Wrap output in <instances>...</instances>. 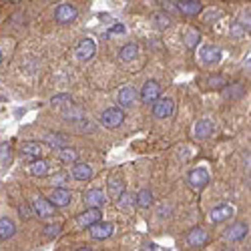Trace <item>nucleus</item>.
I'll use <instances>...</instances> for the list:
<instances>
[{
  "instance_id": "obj_10",
  "label": "nucleus",
  "mask_w": 251,
  "mask_h": 251,
  "mask_svg": "<svg viewBox=\"0 0 251 251\" xmlns=\"http://www.w3.org/2000/svg\"><path fill=\"white\" fill-rule=\"evenodd\" d=\"M247 231H249V225L247 223H233L231 227H227L225 229V239L227 241H239V239H243L245 235H247Z\"/></svg>"
},
{
  "instance_id": "obj_45",
  "label": "nucleus",
  "mask_w": 251,
  "mask_h": 251,
  "mask_svg": "<svg viewBox=\"0 0 251 251\" xmlns=\"http://www.w3.org/2000/svg\"><path fill=\"white\" fill-rule=\"evenodd\" d=\"M0 102H2V97H0Z\"/></svg>"
},
{
  "instance_id": "obj_30",
  "label": "nucleus",
  "mask_w": 251,
  "mask_h": 251,
  "mask_svg": "<svg viewBox=\"0 0 251 251\" xmlns=\"http://www.w3.org/2000/svg\"><path fill=\"white\" fill-rule=\"evenodd\" d=\"M135 205V195H127V193H123L119 199H117V207L123 209V211H129V209Z\"/></svg>"
},
{
  "instance_id": "obj_14",
  "label": "nucleus",
  "mask_w": 251,
  "mask_h": 251,
  "mask_svg": "<svg viewBox=\"0 0 251 251\" xmlns=\"http://www.w3.org/2000/svg\"><path fill=\"white\" fill-rule=\"evenodd\" d=\"M199 54H201L203 65H215V62H219V58H221V49L209 45V47H203Z\"/></svg>"
},
{
  "instance_id": "obj_38",
  "label": "nucleus",
  "mask_w": 251,
  "mask_h": 251,
  "mask_svg": "<svg viewBox=\"0 0 251 251\" xmlns=\"http://www.w3.org/2000/svg\"><path fill=\"white\" fill-rule=\"evenodd\" d=\"M20 217H25V219H30V217H32L28 205H20Z\"/></svg>"
},
{
  "instance_id": "obj_26",
  "label": "nucleus",
  "mask_w": 251,
  "mask_h": 251,
  "mask_svg": "<svg viewBox=\"0 0 251 251\" xmlns=\"http://www.w3.org/2000/svg\"><path fill=\"white\" fill-rule=\"evenodd\" d=\"M137 54H139V47H137L135 43H129V45H125V47L121 49L119 58H121V60H125V62H129V60H133Z\"/></svg>"
},
{
  "instance_id": "obj_43",
  "label": "nucleus",
  "mask_w": 251,
  "mask_h": 251,
  "mask_svg": "<svg viewBox=\"0 0 251 251\" xmlns=\"http://www.w3.org/2000/svg\"><path fill=\"white\" fill-rule=\"evenodd\" d=\"M145 249H153V251H159L161 247H159L157 243H149V245H147V247H145Z\"/></svg>"
},
{
  "instance_id": "obj_35",
  "label": "nucleus",
  "mask_w": 251,
  "mask_h": 251,
  "mask_svg": "<svg viewBox=\"0 0 251 251\" xmlns=\"http://www.w3.org/2000/svg\"><path fill=\"white\" fill-rule=\"evenodd\" d=\"M58 233H60V225H58V223H54V225H47V227H45V235H47L49 239L56 237Z\"/></svg>"
},
{
  "instance_id": "obj_11",
  "label": "nucleus",
  "mask_w": 251,
  "mask_h": 251,
  "mask_svg": "<svg viewBox=\"0 0 251 251\" xmlns=\"http://www.w3.org/2000/svg\"><path fill=\"white\" fill-rule=\"evenodd\" d=\"M137 99H139V93L133 87H123L119 91V104H121V107H125V109L133 107V104L137 102Z\"/></svg>"
},
{
  "instance_id": "obj_18",
  "label": "nucleus",
  "mask_w": 251,
  "mask_h": 251,
  "mask_svg": "<svg viewBox=\"0 0 251 251\" xmlns=\"http://www.w3.org/2000/svg\"><path fill=\"white\" fill-rule=\"evenodd\" d=\"M20 151H23V155L28 157V159H38L40 155H43V145H40L38 141H26V143H23Z\"/></svg>"
},
{
  "instance_id": "obj_41",
  "label": "nucleus",
  "mask_w": 251,
  "mask_h": 251,
  "mask_svg": "<svg viewBox=\"0 0 251 251\" xmlns=\"http://www.w3.org/2000/svg\"><path fill=\"white\" fill-rule=\"evenodd\" d=\"M163 6H165V10H171V12H175V10H177V8H175L177 4H173L171 0H165V2H163Z\"/></svg>"
},
{
  "instance_id": "obj_9",
  "label": "nucleus",
  "mask_w": 251,
  "mask_h": 251,
  "mask_svg": "<svg viewBox=\"0 0 251 251\" xmlns=\"http://www.w3.org/2000/svg\"><path fill=\"white\" fill-rule=\"evenodd\" d=\"M49 201L54 205V207H67L71 201H73V193L69 189H65V187H58V189H54L49 197Z\"/></svg>"
},
{
  "instance_id": "obj_7",
  "label": "nucleus",
  "mask_w": 251,
  "mask_h": 251,
  "mask_svg": "<svg viewBox=\"0 0 251 251\" xmlns=\"http://www.w3.org/2000/svg\"><path fill=\"white\" fill-rule=\"evenodd\" d=\"M91 235H93V239H99V241H102V239H109L111 235H113V223H107V221H97V223H93L91 227Z\"/></svg>"
},
{
  "instance_id": "obj_15",
  "label": "nucleus",
  "mask_w": 251,
  "mask_h": 251,
  "mask_svg": "<svg viewBox=\"0 0 251 251\" xmlns=\"http://www.w3.org/2000/svg\"><path fill=\"white\" fill-rule=\"evenodd\" d=\"M97 221H100V209L99 207H87V211L82 215H78V225H82V227H91Z\"/></svg>"
},
{
  "instance_id": "obj_13",
  "label": "nucleus",
  "mask_w": 251,
  "mask_h": 251,
  "mask_svg": "<svg viewBox=\"0 0 251 251\" xmlns=\"http://www.w3.org/2000/svg\"><path fill=\"white\" fill-rule=\"evenodd\" d=\"M207 241H209V237H207V231H205L203 227L191 229L189 235H187V243H189L191 247H203Z\"/></svg>"
},
{
  "instance_id": "obj_23",
  "label": "nucleus",
  "mask_w": 251,
  "mask_h": 251,
  "mask_svg": "<svg viewBox=\"0 0 251 251\" xmlns=\"http://www.w3.org/2000/svg\"><path fill=\"white\" fill-rule=\"evenodd\" d=\"M14 233H16V225H14V221L8 219V217H2V219H0V239H10Z\"/></svg>"
},
{
  "instance_id": "obj_39",
  "label": "nucleus",
  "mask_w": 251,
  "mask_h": 251,
  "mask_svg": "<svg viewBox=\"0 0 251 251\" xmlns=\"http://www.w3.org/2000/svg\"><path fill=\"white\" fill-rule=\"evenodd\" d=\"M239 23H241V26L249 32V10H245V12H243V18L239 20Z\"/></svg>"
},
{
  "instance_id": "obj_20",
  "label": "nucleus",
  "mask_w": 251,
  "mask_h": 251,
  "mask_svg": "<svg viewBox=\"0 0 251 251\" xmlns=\"http://www.w3.org/2000/svg\"><path fill=\"white\" fill-rule=\"evenodd\" d=\"M73 177L76 181H89L93 177V167L87 163H75L73 167Z\"/></svg>"
},
{
  "instance_id": "obj_29",
  "label": "nucleus",
  "mask_w": 251,
  "mask_h": 251,
  "mask_svg": "<svg viewBox=\"0 0 251 251\" xmlns=\"http://www.w3.org/2000/svg\"><path fill=\"white\" fill-rule=\"evenodd\" d=\"M183 40H185V47H187V49H195V47L199 45L201 36H199L197 30H187L185 36H183Z\"/></svg>"
},
{
  "instance_id": "obj_5",
  "label": "nucleus",
  "mask_w": 251,
  "mask_h": 251,
  "mask_svg": "<svg viewBox=\"0 0 251 251\" xmlns=\"http://www.w3.org/2000/svg\"><path fill=\"white\" fill-rule=\"evenodd\" d=\"M95 52H97V47H95V40L93 38H82L80 43L76 45V50H75L76 58L82 60V62L91 60L95 56Z\"/></svg>"
},
{
  "instance_id": "obj_28",
  "label": "nucleus",
  "mask_w": 251,
  "mask_h": 251,
  "mask_svg": "<svg viewBox=\"0 0 251 251\" xmlns=\"http://www.w3.org/2000/svg\"><path fill=\"white\" fill-rule=\"evenodd\" d=\"M58 159H60L62 163H76V161H78V151L71 149L69 145H67V147L58 149Z\"/></svg>"
},
{
  "instance_id": "obj_16",
  "label": "nucleus",
  "mask_w": 251,
  "mask_h": 251,
  "mask_svg": "<svg viewBox=\"0 0 251 251\" xmlns=\"http://www.w3.org/2000/svg\"><path fill=\"white\" fill-rule=\"evenodd\" d=\"M213 131H215V125H213V121H209V119H201L195 125V137L197 139H209L213 135Z\"/></svg>"
},
{
  "instance_id": "obj_32",
  "label": "nucleus",
  "mask_w": 251,
  "mask_h": 251,
  "mask_svg": "<svg viewBox=\"0 0 251 251\" xmlns=\"http://www.w3.org/2000/svg\"><path fill=\"white\" fill-rule=\"evenodd\" d=\"M12 159V151L8 143H0V163H8Z\"/></svg>"
},
{
  "instance_id": "obj_42",
  "label": "nucleus",
  "mask_w": 251,
  "mask_h": 251,
  "mask_svg": "<svg viewBox=\"0 0 251 251\" xmlns=\"http://www.w3.org/2000/svg\"><path fill=\"white\" fill-rule=\"evenodd\" d=\"M115 32H125V26H123V25H115L109 34H115Z\"/></svg>"
},
{
  "instance_id": "obj_8",
  "label": "nucleus",
  "mask_w": 251,
  "mask_h": 251,
  "mask_svg": "<svg viewBox=\"0 0 251 251\" xmlns=\"http://www.w3.org/2000/svg\"><path fill=\"white\" fill-rule=\"evenodd\" d=\"M159 97H161L159 82H157V80H147V82H145V87H143V91H141V100L151 104V102H155Z\"/></svg>"
},
{
  "instance_id": "obj_40",
  "label": "nucleus",
  "mask_w": 251,
  "mask_h": 251,
  "mask_svg": "<svg viewBox=\"0 0 251 251\" xmlns=\"http://www.w3.org/2000/svg\"><path fill=\"white\" fill-rule=\"evenodd\" d=\"M65 181H67V175H65V173L54 175V183H56V185H65Z\"/></svg>"
},
{
  "instance_id": "obj_31",
  "label": "nucleus",
  "mask_w": 251,
  "mask_h": 251,
  "mask_svg": "<svg viewBox=\"0 0 251 251\" xmlns=\"http://www.w3.org/2000/svg\"><path fill=\"white\" fill-rule=\"evenodd\" d=\"M50 102H52V107L62 109V107H67V104L73 102V97H71V95H56V97H52Z\"/></svg>"
},
{
  "instance_id": "obj_2",
  "label": "nucleus",
  "mask_w": 251,
  "mask_h": 251,
  "mask_svg": "<svg viewBox=\"0 0 251 251\" xmlns=\"http://www.w3.org/2000/svg\"><path fill=\"white\" fill-rule=\"evenodd\" d=\"M76 16H78V10H76V6H73L71 2H62V4H58L56 10H54V20H56V23H60V25L73 23Z\"/></svg>"
},
{
  "instance_id": "obj_21",
  "label": "nucleus",
  "mask_w": 251,
  "mask_h": 251,
  "mask_svg": "<svg viewBox=\"0 0 251 251\" xmlns=\"http://www.w3.org/2000/svg\"><path fill=\"white\" fill-rule=\"evenodd\" d=\"M123 193H125V181H123L119 175H113V177L109 179V195H111V199L117 201Z\"/></svg>"
},
{
  "instance_id": "obj_33",
  "label": "nucleus",
  "mask_w": 251,
  "mask_h": 251,
  "mask_svg": "<svg viewBox=\"0 0 251 251\" xmlns=\"http://www.w3.org/2000/svg\"><path fill=\"white\" fill-rule=\"evenodd\" d=\"M243 93H245V87H243V85H233L231 89L225 93V97H227V99H241Z\"/></svg>"
},
{
  "instance_id": "obj_4",
  "label": "nucleus",
  "mask_w": 251,
  "mask_h": 251,
  "mask_svg": "<svg viewBox=\"0 0 251 251\" xmlns=\"http://www.w3.org/2000/svg\"><path fill=\"white\" fill-rule=\"evenodd\" d=\"M173 111H175L173 99H167V97L165 99H157L155 104H153V115L157 119H169L173 115Z\"/></svg>"
},
{
  "instance_id": "obj_24",
  "label": "nucleus",
  "mask_w": 251,
  "mask_h": 251,
  "mask_svg": "<svg viewBox=\"0 0 251 251\" xmlns=\"http://www.w3.org/2000/svg\"><path fill=\"white\" fill-rule=\"evenodd\" d=\"M30 173L34 175V177H45V175H49V163L47 161H43V159H32V163H30Z\"/></svg>"
},
{
  "instance_id": "obj_25",
  "label": "nucleus",
  "mask_w": 251,
  "mask_h": 251,
  "mask_svg": "<svg viewBox=\"0 0 251 251\" xmlns=\"http://www.w3.org/2000/svg\"><path fill=\"white\" fill-rule=\"evenodd\" d=\"M47 143L58 151V149H62V147H67L69 139H67V135H62V133H50V135H47Z\"/></svg>"
},
{
  "instance_id": "obj_22",
  "label": "nucleus",
  "mask_w": 251,
  "mask_h": 251,
  "mask_svg": "<svg viewBox=\"0 0 251 251\" xmlns=\"http://www.w3.org/2000/svg\"><path fill=\"white\" fill-rule=\"evenodd\" d=\"M62 117H65L67 121L76 123L80 119H85V111H82L80 107H75V102H71V104H67V107L62 109Z\"/></svg>"
},
{
  "instance_id": "obj_12",
  "label": "nucleus",
  "mask_w": 251,
  "mask_h": 251,
  "mask_svg": "<svg viewBox=\"0 0 251 251\" xmlns=\"http://www.w3.org/2000/svg\"><path fill=\"white\" fill-rule=\"evenodd\" d=\"M82 199H85L87 207H102L104 201H107V195H104L100 189H89L85 195H82Z\"/></svg>"
},
{
  "instance_id": "obj_19",
  "label": "nucleus",
  "mask_w": 251,
  "mask_h": 251,
  "mask_svg": "<svg viewBox=\"0 0 251 251\" xmlns=\"http://www.w3.org/2000/svg\"><path fill=\"white\" fill-rule=\"evenodd\" d=\"M231 215H233V207L231 205H219V207H215L211 211V221L213 223H223Z\"/></svg>"
},
{
  "instance_id": "obj_44",
  "label": "nucleus",
  "mask_w": 251,
  "mask_h": 251,
  "mask_svg": "<svg viewBox=\"0 0 251 251\" xmlns=\"http://www.w3.org/2000/svg\"><path fill=\"white\" fill-rule=\"evenodd\" d=\"M0 62H2V52H0Z\"/></svg>"
},
{
  "instance_id": "obj_27",
  "label": "nucleus",
  "mask_w": 251,
  "mask_h": 251,
  "mask_svg": "<svg viewBox=\"0 0 251 251\" xmlns=\"http://www.w3.org/2000/svg\"><path fill=\"white\" fill-rule=\"evenodd\" d=\"M135 203H137L141 209H149V207L153 205V193H151L149 189L139 191V195L135 197Z\"/></svg>"
},
{
  "instance_id": "obj_46",
  "label": "nucleus",
  "mask_w": 251,
  "mask_h": 251,
  "mask_svg": "<svg viewBox=\"0 0 251 251\" xmlns=\"http://www.w3.org/2000/svg\"><path fill=\"white\" fill-rule=\"evenodd\" d=\"M179 2H181V0H179Z\"/></svg>"
},
{
  "instance_id": "obj_36",
  "label": "nucleus",
  "mask_w": 251,
  "mask_h": 251,
  "mask_svg": "<svg viewBox=\"0 0 251 251\" xmlns=\"http://www.w3.org/2000/svg\"><path fill=\"white\" fill-rule=\"evenodd\" d=\"M247 30L241 26V23H239V20H237V23H233V28H231V34L235 36V38H241L243 34H245Z\"/></svg>"
},
{
  "instance_id": "obj_37",
  "label": "nucleus",
  "mask_w": 251,
  "mask_h": 251,
  "mask_svg": "<svg viewBox=\"0 0 251 251\" xmlns=\"http://www.w3.org/2000/svg\"><path fill=\"white\" fill-rule=\"evenodd\" d=\"M155 20L159 23L161 28H167V26L171 25V18H169V16H165V14H155Z\"/></svg>"
},
{
  "instance_id": "obj_3",
  "label": "nucleus",
  "mask_w": 251,
  "mask_h": 251,
  "mask_svg": "<svg viewBox=\"0 0 251 251\" xmlns=\"http://www.w3.org/2000/svg\"><path fill=\"white\" fill-rule=\"evenodd\" d=\"M32 209H34V215H38L40 219H49L54 215V205L49 199H45L43 195H38L32 201Z\"/></svg>"
},
{
  "instance_id": "obj_1",
  "label": "nucleus",
  "mask_w": 251,
  "mask_h": 251,
  "mask_svg": "<svg viewBox=\"0 0 251 251\" xmlns=\"http://www.w3.org/2000/svg\"><path fill=\"white\" fill-rule=\"evenodd\" d=\"M123 121H125V113H123L121 109H117V107L102 111V115H100V125H102V127H107V129H117V127H121Z\"/></svg>"
},
{
  "instance_id": "obj_6",
  "label": "nucleus",
  "mask_w": 251,
  "mask_h": 251,
  "mask_svg": "<svg viewBox=\"0 0 251 251\" xmlns=\"http://www.w3.org/2000/svg\"><path fill=\"white\" fill-rule=\"evenodd\" d=\"M187 183H189V187L193 191H201V189H205L207 187V183H209V173L205 171V169H193L191 173H189V177H187Z\"/></svg>"
},
{
  "instance_id": "obj_17",
  "label": "nucleus",
  "mask_w": 251,
  "mask_h": 251,
  "mask_svg": "<svg viewBox=\"0 0 251 251\" xmlns=\"http://www.w3.org/2000/svg\"><path fill=\"white\" fill-rule=\"evenodd\" d=\"M177 10L185 16H195L201 12V4H199V0H181L177 4Z\"/></svg>"
},
{
  "instance_id": "obj_34",
  "label": "nucleus",
  "mask_w": 251,
  "mask_h": 251,
  "mask_svg": "<svg viewBox=\"0 0 251 251\" xmlns=\"http://www.w3.org/2000/svg\"><path fill=\"white\" fill-rule=\"evenodd\" d=\"M209 87L211 89H223V87H227V80H225V76L215 75V76L209 78Z\"/></svg>"
}]
</instances>
